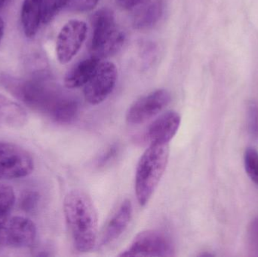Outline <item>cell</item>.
I'll use <instances>...</instances> for the list:
<instances>
[{
    "mask_svg": "<svg viewBox=\"0 0 258 257\" xmlns=\"http://www.w3.org/2000/svg\"><path fill=\"white\" fill-rule=\"evenodd\" d=\"M0 84L27 107L49 117L68 96L44 71L26 78L2 74Z\"/></svg>",
    "mask_w": 258,
    "mask_h": 257,
    "instance_id": "obj_1",
    "label": "cell"
},
{
    "mask_svg": "<svg viewBox=\"0 0 258 257\" xmlns=\"http://www.w3.org/2000/svg\"><path fill=\"white\" fill-rule=\"evenodd\" d=\"M63 213L74 247L81 253L95 248L98 240V214L90 196L82 190L70 192Z\"/></svg>",
    "mask_w": 258,
    "mask_h": 257,
    "instance_id": "obj_2",
    "label": "cell"
},
{
    "mask_svg": "<svg viewBox=\"0 0 258 257\" xmlns=\"http://www.w3.org/2000/svg\"><path fill=\"white\" fill-rule=\"evenodd\" d=\"M169 158L168 143H150L141 155L135 174L137 199L145 206L151 199L166 169Z\"/></svg>",
    "mask_w": 258,
    "mask_h": 257,
    "instance_id": "obj_3",
    "label": "cell"
},
{
    "mask_svg": "<svg viewBox=\"0 0 258 257\" xmlns=\"http://www.w3.org/2000/svg\"><path fill=\"white\" fill-rule=\"evenodd\" d=\"M125 42V35L118 28L113 12L101 9L92 17V55L103 59L114 55L120 51Z\"/></svg>",
    "mask_w": 258,
    "mask_h": 257,
    "instance_id": "obj_4",
    "label": "cell"
},
{
    "mask_svg": "<svg viewBox=\"0 0 258 257\" xmlns=\"http://www.w3.org/2000/svg\"><path fill=\"white\" fill-rule=\"evenodd\" d=\"M174 247L171 238L158 230L140 232L119 256H173Z\"/></svg>",
    "mask_w": 258,
    "mask_h": 257,
    "instance_id": "obj_5",
    "label": "cell"
},
{
    "mask_svg": "<svg viewBox=\"0 0 258 257\" xmlns=\"http://www.w3.org/2000/svg\"><path fill=\"white\" fill-rule=\"evenodd\" d=\"M33 168V157L26 149L14 143L0 142V181L25 178Z\"/></svg>",
    "mask_w": 258,
    "mask_h": 257,
    "instance_id": "obj_6",
    "label": "cell"
},
{
    "mask_svg": "<svg viewBox=\"0 0 258 257\" xmlns=\"http://www.w3.org/2000/svg\"><path fill=\"white\" fill-rule=\"evenodd\" d=\"M84 21L71 20L62 27L56 41V54L62 64L69 63L80 51L87 36Z\"/></svg>",
    "mask_w": 258,
    "mask_h": 257,
    "instance_id": "obj_7",
    "label": "cell"
},
{
    "mask_svg": "<svg viewBox=\"0 0 258 257\" xmlns=\"http://www.w3.org/2000/svg\"><path fill=\"white\" fill-rule=\"evenodd\" d=\"M117 78L118 71L114 63L101 62L93 76L84 86L86 101L92 105L104 102L114 89Z\"/></svg>",
    "mask_w": 258,
    "mask_h": 257,
    "instance_id": "obj_8",
    "label": "cell"
},
{
    "mask_svg": "<svg viewBox=\"0 0 258 257\" xmlns=\"http://www.w3.org/2000/svg\"><path fill=\"white\" fill-rule=\"evenodd\" d=\"M36 236V226L26 217H12L0 226L1 247H30L34 243Z\"/></svg>",
    "mask_w": 258,
    "mask_h": 257,
    "instance_id": "obj_9",
    "label": "cell"
},
{
    "mask_svg": "<svg viewBox=\"0 0 258 257\" xmlns=\"http://www.w3.org/2000/svg\"><path fill=\"white\" fill-rule=\"evenodd\" d=\"M171 94L166 89H157L137 100L126 113L128 124L144 123L159 114L171 102Z\"/></svg>",
    "mask_w": 258,
    "mask_h": 257,
    "instance_id": "obj_10",
    "label": "cell"
},
{
    "mask_svg": "<svg viewBox=\"0 0 258 257\" xmlns=\"http://www.w3.org/2000/svg\"><path fill=\"white\" fill-rule=\"evenodd\" d=\"M181 122L175 111H168L153 121L147 129V137L150 143H168L175 136Z\"/></svg>",
    "mask_w": 258,
    "mask_h": 257,
    "instance_id": "obj_11",
    "label": "cell"
},
{
    "mask_svg": "<svg viewBox=\"0 0 258 257\" xmlns=\"http://www.w3.org/2000/svg\"><path fill=\"white\" fill-rule=\"evenodd\" d=\"M132 212V202L128 199L122 202L103 231L101 238L102 245H108L122 235L130 223Z\"/></svg>",
    "mask_w": 258,
    "mask_h": 257,
    "instance_id": "obj_12",
    "label": "cell"
},
{
    "mask_svg": "<svg viewBox=\"0 0 258 257\" xmlns=\"http://www.w3.org/2000/svg\"><path fill=\"white\" fill-rule=\"evenodd\" d=\"M100 63L101 59L93 55L76 63L65 75V87L74 89L86 85L96 72Z\"/></svg>",
    "mask_w": 258,
    "mask_h": 257,
    "instance_id": "obj_13",
    "label": "cell"
},
{
    "mask_svg": "<svg viewBox=\"0 0 258 257\" xmlns=\"http://www.w3.org/2000/svg\"><path fill=\"white\" fill-rule=\"evenodd\" d=\"M21 21L25 36L27 38L34 37L42 23V0H24Z\"/></svg>",
    "mask_w": 258,
    "mask_h": 257,
    "instance_id": "obj_14",
    "label": "cell"
},
{
    "mask_svg": "<svg viewBox=\"0 0 258 257\" xmlns=\"http://www.w3.org/2000/svg\"><path fill=\"white\" fill-rule=\"evenodd\" d=\"M27 114L21 105L0 94V125L20 128L27 122Z\"/></svg>",
    "mask_w": 258,
    "mask_h": 257,
    "instance_id": "obj_15",
    "label": "cell"
},
{
    "mask_svg": "<svg viewBox=\"0 0 258 257\" xmlns=\"http://www.w3.org/2000/svg\"><path fill=\"white\" fill-rule=\"evenodd\" d=\"M164 6L162 0H155L141 9L134 19V27L137 30L151 28L159 22L163 15Z\"/></svg>",
    "mask_w": 258,
    "mask_h": 257,
    "instance_id": "obj_16",
    "label": "cell"
},
{
    "mask_svg": "<svg viewBox=\"0 0 258 257\" xmlns=\"http://www.w3.org/2000/svg\"><path fill=\"white\" fill-rule=\"evenodd\" d=\"M78 113V103L74 98L68 96L60 103L50 118L59 124H69L75 120Z\"/></svg>",
    "mask_w": 258,
    "mask_h": 257,
    "instance_id": "obj_17",
    "label": "cell"
},
{
    "mask_svg": "<svg viewBox=\"0 0 258 257\" xmlns=\"http://www.w3.org/2000/svg\"><path fill=\"white\" fill-rule=\"evenodd\" d=\"M15 203V195L12 187L0 184V226L7 220Z\"/></svg>",
    "mask_w": 258,
    "mask_h": 257,
    "instance_id": "obj_18",
    "label": "cell"
},
{
    "mask_svg": "<svg viewBox=\"0 0 258 257\" xmlns=\"http://www.w3.org/2000/svg\"><path fill=\"white\" fill-rule=\"evenodd\" d=\"M69 0H42V24H48L68 6Z\"/></svg>",
    "mask_w": 258,
    "mask_h": 257,
    "instance_id": "obj_19",
    "label": "cell"
},
{
    "mask_svg": "<svg viewBox=\"0 0 258 257\" xmlns=\"http://www.w3.org/2000/svg\"><path fill=\"white\" fill-rule=\"evenodd\" d=\"M245 170L250 179L258 185V152L253 148H248L245 151Z\"/></svg>",
    "mask_w": 258,
    "mask_h": 257,
    "instance_id": "obj_20",
    "label": "cell"
},
{
    "mask_svg": "<svg viewBox=\"0 0 258 257\" xmlns=\"http://www.w3.org/2000/svg\"><path fill=\"white\" fill-rule=\"evenodd\" d=\"M247 247L250 256H258V217H255L248 226Z\"/></svg>",
    "mask_w": 258,
    "mask_h": 257,
    "instance_id": "obj_21",
    "label": "cell"
},
{
    "mask_svg": "<svg viewBox=\"0 0 258 257\" xmlns=\"http://www.w3.org/2000/svg\"><path fill=\"white\" fill-rule=\"evenodd\" d=\"M39 199H40V196L36 192H25L23 193L20 199V208L28 214L34 212L39 205Z\"/></svg>",
    "mask_w": 258,
    "mask_h": 257,
    "instance_id": "obj_22",
    "label": "cell"
},
{
    "mask_svg": "<svg viewBox=\"0 0 258 257\" xmlns=\"http://www.w3.org/2000/svg\"><path fill=\"white\" fill-rule=\"evenodd\" d=\"M99 0H69L68 10L74 12H87L98 6Z\"/></svg>",
    "mask_w": 258,
    "mask_h": 257,
    "instance_id": "obj_23",
    "label": "cell"
},
{
    "mask_svg": "<svg viewBox=\"0 0 258 257\" xmlns=\"http://www.w3.org/2000/svg\"><path fill=\"white\" fill-rule=\"evenodd\" d=\"M248 128L251 137H258V104L251 103L248 107Z\"/></svg>",
    "mask_w": 258,
    "mask_h": 257,
    "instance_id": "obj_24",
    "label": "cell"
},
{
    "mask_svg": "<svg viewBox=\"0 0 258 257\" xmlns=\"http://www.w3.org/2000/svg\"><path fill=\"white\" fill-rule=\"evenodd\" d=\"M118 153V146L116 145H113V146H110L104 152L102 155H101L100 159L98 160V165L104 166L110 162L111 160H113L115 158Z\"/></svg>",
    "mask_w": 258,
    "mask_h": 257,
    "instance_id": "obj_25",
    "label": "cell"
},
{
    "mask_svg": "<svg viewBox=\"0 0 258 257\" xmlns=\"http://www.w3.org/2000/svg\"><path fill=\"white\" fill-rule=\"evenodd\" d=\"M147 0H118L121 7L127 10H132L144 4Z\"/></svg>",
    "mask_w": 258,
    "mask_h": 257,
    "instance_id": "obj_26",
    "label": "cell"
},
{
    "mask_svg": "<svg viewBox=\"0 0 258 257\" xmlns=\"http://www.w3.org/2000/svg\"><path fill=\"white\" fill-rule=\"evenodd\" d=\"M5 32V23L3 20L0 18V42L3 39V35Z\"/></svg>",
    "mask_w": 258,
    "mask_h": 257,
    "instance_id": "obj_27",
    "label": "cell"
},
{
    "mask_svg": "<svg viewBox=\"0 0 258 257\" xmlns=\"http://www.w3.org/2000/svg\"><path fill=\"white\" fill-rule=\"evenodd\" d=\"M11 1L12 0H0V11L4 9L11 3Z\"/></svg>",
    "mask_w": 258,
    "mask_h": 257,
    "instance_id": "obj_28",
    "label": "cell"
}]
</instances>
